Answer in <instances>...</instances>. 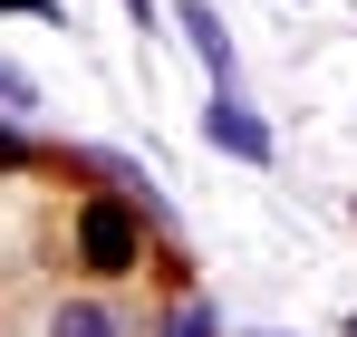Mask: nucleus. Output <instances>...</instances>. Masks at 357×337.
Returning a JSON list of instances; mask_svg holds the SVG:
<instances>
[{
    "instance_id": "nucleus-3",
    "label": "nucleus",
    "mask_w": 357,
    "mask_h": 337,
    "mask_svg": "<svg viewBox=\"0 0 357 337\" xmlns=\"http://www.w3.org/2000/svg\"><path fill=\"white\" fill-rule=\"evenodd\" d=\"M183 29H193V49H203V68H213V77L232 87V39H222V19H213L203 0H183Z\"/></svg>"
},
{
    "instance_id": "nucleus-7",
    "label": "nucleus",
    "mask_w": 357,
    "mask_h": 337,
    "mask_svg": "<svg viewBox=\"0 0 357 337\" xmlns=\"http://www.w3.org/2000/svg\"><path fill=\"white\" fill-rule=\"evenodd\" d=\"M0 164H20V145H10V135H0Z\"/></svg>"
},
{
    "instance_id": "nucleus-5",
    "label": "nucleus",
    "mask_w": 357,
    "mask_h": 337,
    "mask_svg": "<svg viewBox=\"0 0 357 337\" xmlns=\"http://www.w3.org/2000/svg\"><path fill=\"white\" fill-rule=\"evenodd\" d=\"M174 337H213V318H203V308L183 299V308H174Z\"/></svg>"
},
{
    "instance_id": "nucleus-6",
    "label": "nucleus",
    "mask_w": 357,
    "mask_h": 337,
    "mask_svg": "<svg viewBox=\"0 0 357 337\" xmlns=\"http://www.w3.org/2000/svg\"><path fill=\"white\" fill-rule=\"evenodd\" d=\"M0 107H29V77L20 68H0Z\"/></svg>"
},
{
    "instance_id": "nucleus-1",
    "label": "nucleus",
    "mask_w": 357,
    "mask_h": 337,
    "mask_svg": "<svg viewBox=\"0 0 357 337\" xmlns=\"http://www.w3.org/2000/svg\"><path fill=\"white\" fill-rule=\"evenodd\" d=\"M77 251H87V270H126V260L145 251V231H135L126 203H87V212H77Z\"/></svg>"
},
{
    "instance_id": "nucleus-2",
    "label": "nucleus",
    "mask_w": 357,
    "mask_h": 337,
    "mask_svg": "<svg viewBox=\"0 0 357 337\" xmlns=\"http://www.w3.org/2000/svg\"><path fill=\"white\" fill-rule=\"evenodd\" d=\"M203 135H213L222 155H241V164H261V155H271V125H261V116H241L232 97H213V116H203Z\"/></svg>"
},
{
    "instance_id": "nucleus-4",
    "label": "nucleus",
    "mask_w": 357,
    "mask_h": 337,
    "mask_svg": "<svg viewBox=\"0 0 357 337\" xmlns=\"http://www.w3.org/2000/svg\"><path fill=\"white\" fill-rule=\"evenodd\" d=\"M49 337H126V328L107 318V308H59V328H49Z\"/></svg>"
}]
</instances>
